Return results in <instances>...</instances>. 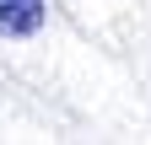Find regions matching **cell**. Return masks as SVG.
Returning <instances> with one entry per match:
<instances>
[{
    "mask_svg": "<svg viewBox=\"0 0 151 145\" xmlns=\"http://www.w3.org/2000/svg\"><path fill=\"white\" fill-rule=\"evenodd\" d=\"M49 22L43 0H0V38H38Z\"/></svg>",
    "mask_w": 151,
    "mask_h": 145,
    "instance_id": "1",
    "label": "cell"
}]
</instances>
